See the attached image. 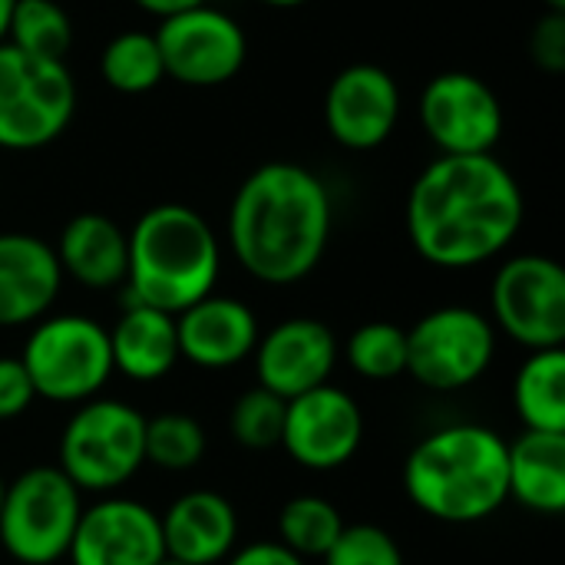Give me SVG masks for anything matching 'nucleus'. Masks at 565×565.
Returning <instances> with one entry per match:
<instances>
[{
	"instance_id": "nucleus-15",
	"label": "nucleus",
	"mask_w": 565,
	"mask_h": 565,
	"mask_svg": "<svg viewBox=\"0 0 565 565\" xmlns=\"http://www.w3.org/2000/svg\"><path fill=\"white\" fill-rule=\"evenodd\" d=\"M338 358V338L318 318H288L275 324L268 334L258 338L252 354L258 387L271 391L281 401L331 384Z\"/></svg>"
},
{
	"instance_id": "nucleus-7",
	"label": "nucleus",
	"mask_w": 565,
	"mask_h": 565,
	"mask_svg": "<svg viewBox=\"0 0 565 565\" xmlns=\"http://www.w3.org/2000/svg\"><path fill=\"white\" fill-rule=\"evenodd\" d=\"M83 516V493L60 467L23 470L3 490L0 546L20 565H53L66 559L76 523Z\"/></svg>"
},
{
	"instance_id": "nucleus-23",
	"label": "nucleus",
	"mask_w": 565,
	"mask_h": 565,
	"mask_svg": "<svg viewBox=\"0 0 565 565\" xmlns=\"http://www.w3.org/2000/svg\"><path fill=\"white\" fill-rule=\"evenodd\" d=\"M513 404L526 430L565 434V351H530L513 381Z\"/></svg>"
},
{
	"instance_id": "nucleus-34",
	"label": "nucleus",
	"mask_w": 565,
	"mask_h": 565,
	"mask_svg": "<svg viewBox=\"0 0 565 565\" xmlns=\"http://www.w3.org/2000/svg\"><path fill=\"white\" fill-rule=\"evenodd\" d=\"M136 7H142L146 13L166 20V17H175V13H185L192 7H202L205 0H132Z\"/></svg>"
},
{
	"instance_id": "nucleus-10",
	"label": "nucleus",
	"mask_w": 565,
	"mask_h": 565,
	"mask_svg": "<svg viewBox=\"0 0 565 565\" xmlns=\"http://www.w3.org/2000/svg\"><path fill=\"white\" fill-rule=\"evenodd\" d=\"M493 328L523 344L546 351L565 344V271L546 255H513L500 265L490 288Z\"/></svg>"
},
{
	"instance_id": "nucleus-25",
	"label": "nucleus",
	"mask_w": 565,
	"mask_h": 565,
	"mask_svg": "<svg viewBox=\"0 0 565 565\" xmlns=\"http://www.w3.org/2000/svg\"><path fill=\"white\" fill-rule=\"evenodd\" d=\"M3 43L23 50L30 56L63 63L73 46L70 13L56 0H13Z\"/></svg>"
},
{
	"instance_id": "nucleus-37",
	"label": "nucleus",
	"mask_w": 565,
	"mask_h": 565,
	"mask_svg": "<svg viewBox=\"0 0 565 565\" xmlns=\"http://www.w3.org/2000/svg\"><path fill=\"white\" fill-rule=\"evenodd\" d=\"M546 10H565V0H543Z\"/></svg>"
},
{
	"instance_id": "nucleus-13",
	"label": "nucleus",
	"mask_w": 565,
	"mask_h": 565,
	"mask_svg": "<svg viewBox=\"0 0 565 565\" xmlns=\"http://www.w3.org/2000/svg\"><path fill=\"white\" fill-rule=\"evenodd\" d=\"M361 444L364 414L348 391L321 384L285 404L281 447L298 467L315 473L341 470L358 457Z\"/></svg>"
},
{
	"instance_id": "nucleus-28",
	"label": "nucleus",
	"mask_w": 565,
	"mask_h": 565,
	"mask_svg": "<svg viewBox=\"0 0 565 565\" xmlns=\"http://www.w3.org/2000/svg\"><path fill=\"white\" fill-rule=\"evenodd\" d=\"M205 427L189 414H159L146 417V463L166 473L195 470L205 457Z\"/></svg>"
},
{
	"instance_id": "nucleus-36",
	"label": "nucleus",
	"mask_w": 565,
	"mask_h": 565,
	"mask_svg": "<svg viewBox=\"0 0 565 565\" xmlns=\"http://www.w3.org/2000/svg\"><path fill=\"white\" fill-rule=\"evenodd\" d=\"M262 3H268V7H301L305 0H262Z\"/></svg>"
},
{
	"instance_id": "nucleus-2",
	"label": "nucleus",
	"mask_w": 565,
	"mask_h": 565,
	"mask_svg": "<svg viewBox=\"0 0 565 565\" xmlns=\"http://www.w3.org/2000/svg\"><path fill=\"white\" fill-rule=\"evenodd\" d=\"M331 238L328 185L298 162H265L235 192L228 248L262 285H298L324 258Z\"/></svg>"
},
{
	"instance_id": "nucleus-17",
	"label": "nucleus",
	"mask_w": 565,
	"mask_h": 565,
	"mask_svg": "<svg viewBox=\"0 0 565 565\" xmlns=\"http://www.w3.org/2000/svg\"><path fill=\"white\" fill-rule=\"evenodd\" d=\"M179 361L202 371H228L255 354L262 338L255 311L232 295H205L175 315Z\"/></svg>"
},
{
	"instance_id": "nucleus-12",
	"label": "nucleus",
	"mask_w": 565,
	"mask_h": 565,
	"mask_svg": "<svg viewBox=\"0 0 565 565\" xmlns=\"http://www.w3.org/2000/svg\"><path fill=\"white\" fill-rule=\"evenodd\" d=\"M420 126L444 156H487L503 136L497 93L467 70L434 76L420 93Z\"/></svg>"
},
{
	"instance_id": "nucleus-14",
	"label": "nucleus",
	"mask_w": 565,
	"mask_h": 565,
	"mask_svg": "<svg viewBox=\"0 0 565 565\" xmlns=\"http://www.w3.org/2000/svg\"><path fill=\"white\" fill-rule=\"evenodd\" d=\"M70 565H159L166 559L159 513L129 497H106L83 507Z\"/></svg>"
},
{
	"instance_id": "nucleus-35",
	"label": "nucleus",
	"mask_w": 565,
	"mask_h": 565,
	"mask_svg": "<svg viewBox=\"0 0 565 565\" xmlns=\"http://www.w3.org/2000/svg\"><path fill=\"white\" fill-rule=\"evenodd\" d=\"M10 10H13V0H0V43L7 40V23H10Z\"/></svg>"
},
{
	"instance_id": "nucleus-32",
	"label": "nucleus",
	"mask_w": 565,
	"mask_h": 565,
	"mask_svg": "<svg viewBox=\"0 0 565 565\" xmlns=\"http://www.w3.org/2000/svg\"><path fill=\"white\" fill-rule=\"evenodd\" d=\"M36 401L30 374L20 358H0V420L26 414Z\"/></svg>"
},
{
	"instance_id": "nucleus-18",
	"label": "nucleus",
	"mask_w": 565,
	"mask_h": 565,
	"mask_svg": "<svg viewBox=\"0 0 565 565\" xmlns=\"http://www.w3.org/2000/svg\"><path fill=\"white\" fill-rule=\"evenodd\" d=\"M63 288L53 245L26 232H0V328L46 318Z\"/></svg>"
},
{
	"instance_id": "nucleus-39",
	"label": "nucleus",
	"mask_w": 565,
	"mask_h": 565,
	"mask_svg": "<svg viewBox=\"0 0 565 565\" xmlns=\"http://www.w3.org/2000/svg\"><path fill=\"white\" fill-rule=\"evenodd\" d=\"M3 490H7V483H3V477H0V503H3Z\"/></svg>"
},
{
	"instance_id": "nucleus-22",
	"label": "nucleus",
	"mask_w": 565,
	"mask_h": 565,
	"mask_svg": "<svg viewBox=\"0 0 565 565\" xmlns=\"http://www.w3.org/2000/svg\"><path fill=\"white\" fill-rule=\"evenodd\" d=\"M510 497L540 516L563 513L565 434L523 430L510 444Z\"/></svg>"
},
{
	"instance_id": "nucleus-30",
	"label": "nucleus",
	"mask_w": 565,
	"mask_h": 565,
	"mask_svg": "<svg viewBox=\"0 0 565 565\" xmlns=\"http://www.w3.org/2000/svg\"><path fill=\"white\" fill-rule=\"evenodd\" d=\"M324 565H404V553L387 530L374 523H358L344 526L338 543L328 550Z\"/></svg>"
},
{
	"instance_id": "nucleus-6",
	"label": "nucleus",
	"mask_w": 565,
	"mask_h": 565,
	"mask_svg": "<svg viewBox=\"0 0 565 565\" xmlns=\"http://www.w3.org/2000/svg\"><path fill=\"white\" fill-rule=\"evenodd\" d=\"M36 397L86 404L113 377L109 331L86 315L40 318L20 354Z\"/></svg>"
},
{
	"instance_id": "nucleus-11",
	"label": "nucleus",
	"mask_w": 565,
	"mask_h": 565,
	"mask_svg": "<svg viewBox=\"0 0 565 565\" xmlns=\"http://www.w3.org/2000/svg\"><path fill=\"white\" fill-rule=\"evenodd\" d=\"M162 53L166 76L182 86H222L245 66L248 36L228 13L202 3L166 17L152 33Z\"/></svg>"
},
{
	"instance_id": "nucleus-9",
	"label": "nucleus",
	"mask_w": 565,
	"mask_h": 565,
	"mask_svg": "<svg viewBox=\"0 0 565 565\" xmlns=\"http://www.w3.org/2000/svg\"><path fill=\"white\" fill-rule=\"evenodd\" d=\"M493 358L497 328L477 308L447 305L407 331V374L427 391H463L490 371Z\"/></svg>"
},
{
	"instance_id": "nucleus-20",
	"label": "nucleus",
	"mask_w": 565,
	"mask_h": 565,
	"mask_svg": "<svg viewBox=\"0 0 565 565\" xmlns=\"http://www.w3.org/2000/svg\"><path fill=\"white\" fill-rule=\"evenodd\" d=\"M53 252H56L60 271L70 275L83 288L106 291V288L126 285L129 232L119 228L103 212H79V215H73L63 225Z\"/></svg>"
},
{
	"instance_id": "nucleus-8",
	"label": "nucleus",
	"mask_w": 565,
	"mask_h": 565,
	"mask_svg": "<svg viewBox=\"0 0 565 565\" xmlns=\"http://www.w3.org/2000/svg\"><path fill=\"white\" fill-rule=\"evenodd\" d=\"M76 113L66 63L0 43V149L30 152L60 139Z\"/></svg>"
},
{
	"instance_id": "nucleus-19",
	"label": "nucleus",
	"mask_w": 565,
	"mask_h": 565,
	"mask_svg": "<svg viewBox=\"0 0 565 565\" xmlns=\"http://www.w3.org/2000/svg\"><path fill=\"white\" fill-rule=\"evenodd\" d=\"M169 559L189 565L225 563L238 543V513L215 490H189L159 516Z\"/></svg>"
},
{
	"instance_id": "nucleus-33",
	"label": "nucleus",
	"mask_w": 565,
	"mask_h": 565,
	"mask_svg": "<svg viewBox=\"0 0 565 565\" xmlns=\"http://www.w3.org/2000/svg\"><path fill=\"white\" fill-rule=\"evenodd\" d=\"M225 565H305V559L295 556L278 540H255V543H248L242 550H232Z\"/></svg>"
},
{
	"instance_id": "nucleus-31",
	"label": "nucleus",
	"mask_w": 565,
	"mask_h": 565,
	"mask_svg": "<svg viewBox=\"0 0 565 565\" xmlns=\"http://www.w3.org/2000/svg\"><path fill=\"white\" fill-rule=\"evenodd\" d=\"M530 56L540 70L559 76L565 70V10H546L530 33Z\"/></svg>"
},
{
	"instance_id": "nucleus-3",
	"label": "nucleus",
	"mask_w": 565,
	"mask_h": 565,
	"mask_svg": "<svg viewBox=\"0 0 565 565\" xmlns=\"http://www.w3.org/2000/svg\"><path fill=\"white\" fill-rule=\"evenodd\" d=\"M404 490L437 523H483L510 500V444L483 424L440 427L411 450Z\"/></svg>"
},
{
	"instance_id": "nucleus-1",
	"label": "nucleus",
	"mask_w": 565,
	"mask_h": 565,
	"mask_svg": "<svg viewBox=\"0 0 565 565\" xmlns=\"http://www.w3.org/2000/svg\"><path fill=\"white\" fill-rule=\"evenodd\" d=\"M516 175L493 156H440L411 185L407 235L437 268H477L503 255L523 228Z\"/></svg>"
},
{
	"instance_id": "nucleus-38",
	"label": "nucleus",
	"mask_w": 565,
	"mask_h": 565,
	"mask_svg": "<svg viewBox=\"0 0 565 565\" xmlns=\"http://www.w3.org/2000/svg\"><path fill=\"white\" fill-rule=\"evenodd\" d=\"M159 565H189V563H179V559H169V556H166Z\"/></svg>"
},
{
	"instance_id": "nucleus-16",
	"label": "nucleus",
	"mask_w": 565,
	"mask_h": 565,
	"mask_svg": "<svg viewBox=\"0 0 565 565\" xmlns=\"http://www.w3.org/2000/svg\"><path fill=\"white\" fill-rule=\"evenodd\" d=\"M401 119L397 79L377 63L344 66L324 96L328 132L354 152L377 149L391 139Z\"/></svg>"
},
{
	"instance_id": "nucleus-4",
	"label": "nucleus",
	"mask_w": 565,
	"mask_h": 565,
	"mask_svg": "<svg viewBox=\"0 0 565 565\" xmlns=\"http://www.w3.org/2000/svg\"><path fill=\"white\" fill-rule=\"evenodd\" d=\"M222 248L212 225L182 202L146 209L129 228V301L179 315L215 291Z\"/></svg>"
},
{
	"instance_id": "nucleus-24",
	"label": "nucleus",
	"mask_w": 565,
	"mask_h": 565,
	"mask_svg": "<svg viewBox=\"0 0 565 565\" xmlns=\"http://www.w3.org/2000/svg\"><path fill=\"white\" fill-rule=\"evenodd\" d=\"M341 533H344V520L338 507L324 497H311V493L295 497L278 513V543L288 546L305 563L324 559Z\"/></svg>"
},
{
	"instance_id": "nucleus-21",
	"label": "nucleus",
	"mask_w": 565,
	"mask_h": 565,
	"mask_svg": "<svg viewBox=\"0 0 565 565\" xmlns=\"http://www.w3.org/2000/svg\"><path fill=\"white\" fill-rule=\"evenodd\" d=\"M109 331L113 371L129 381L152 384L162 381L179 364V338L175 315H166L149 305L129 301Z\"/></svg>"
},
{
	"instance_id": "nucleus-29",
	"label": "nucleus",
	"mask_w": 565,
	"mask_h": 565,
	"mask_svg": "<svg viewBox=\"0 0 565 565\" xmlns=\"http://www.w3.org/2000/svg\"><path fill=\"white\" fill-rule=\"evenodd\" d=\"M285 404L281 397H275L265 387H252L245 391L228 417V430L235 437V444L248 447V450H271L281 447V430H285Z\"/></svg>"
},
{
	"instance_id": "nucleus-27",
	"label": "nucleus",
	"mask_w": 565,
	"mask_h": 565,
	"mask_svg": "<svg viewBox=\"0 0 565 565\" xmlns=\"http://www.w3.org/2000/svg\"><path fill=\"white\" fill-rule=\"evenodd\" d=\"M344 361L364 381H394L407 374V331L394 321H367L348 338Z\"/></svg>"
},
{
	"instance_id": "nucleus-26",
	"label": "nucleus",
	"mask_w": 565,
	"mask_h": 565,
	"mask_svg": "<svg viewBox=\"0 0 565 565\" xmlns=\"http://www.w3.org/2000/svg\"><path fill=\"white\" fill-rule=\"evenodd\" d=\"M99 73L106 79V86H113L116 93H149L166 79V66H162V53L152 33L142 30H126L119 36H113L99 56Z\"/></svg>"
},
{
	"instance_id": "nucleus-5",
	"label": "nucleus",
	"mask_w": 565,
	"mask_h": 565,
	"mask_svg": "<svg viewBox=\"0 0 565 565\" xmlns=\"http://www.w3.org/2000/svg\"><path fill=\"white\" fill-rule=\"evenodd\" d=\"M146 463V417L126 401H86L60 437V470L79 493H113Z\"/></svg>"
}]
</instances>
